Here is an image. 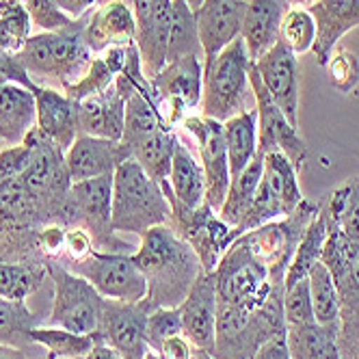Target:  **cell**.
<instances>
[{"mask_svg": "<svg viewBox=\"0 0 359 359\" xmlns=\"http://www.w3.org/2000/svg\"><path fill=\"white\" fill-rule=\"evenodd\" d=\"M3 83H13V85H20V87H27L29 91H35L39 87L29 76V72L24 69L18 55L0 50V85H3Z\"/></svg>", "mask_w": 359, "mask_h": 359, "instance_id": "cell-49", "label": "cell"}, {"mask_svg": "<svg viewBox=\"0 0 359 359\" xmlns=\"http://www.w3.org/2000/svg\"><path fill=\"white\" fill-rule=\"evenodd\" d=\"M191 359H215L208 351H203V348H195L193 351V357Z\"/></svg>", "mask_w": 359, "mask_h": 359, "instance_id": "cell-55", "label": "cell"}, {"mask_svg": "<svg viewBox=\"0 0 359 359\" xmlns=\"http://www.w3.org/2000/svg\"><path fill=\"white\" fill-rule=\"evenodd\" d=\"M182 126L195 139L199 151V163H201L203 180H206V203L215 212H219L225 201L229 182H232L223 123L203 115H191L184 117Z\"/></svg>", "mask_w": 359, "mask_h": 359, "instance_id": "cell-14", "label": "cell"}, {"mask_svg": "<svg viewBox=\"0 0 359 359\" xmlns=\"http://www.w3.org/2000/svg\"><path fill=\"white\" fill-rule=\"evenodd\" d=\"M0 141H3V139H0Z\"/></svg>", "mask_w": 359, "mask_h": 359, "instance_id": "cell-62", "label": "cell"}, {"mask_svg": "<svg viewBox=\"0 0 359 359\" xmlns=\"http://www.w3.org/2000/svg\"><path fill=\"white\" fill-rule=\"evenodd\" d=\"M85 22L87 13L69 29L41 31L29 37L18 57L35 85L43 87V81H55L65 89L87 72L95 55L85 41Z\"/></svg>", "mask_w": 359, "mask_h": 359, "instance_id": "cell-3", "label": "cell"}, {"mask_svg": "<svg viewBox=\"0 0 359 359\" xmlns=\"http://www.w3.org/2000/svg\"><path fill=\"white\" fill-rule=\"evenodd\" d=\"M249 359H290V351L286 344V333L284 336H275L266 344H262Z\"/></svg>", "mask_w": 359, "mask_h": 359, "instance_id": "cell-51", "label": "cell"}, {"mask_svg": "<svg viewBox=\"0 0 359 359\" xmlns=\"http://www.w3.org/2000/svg\"><path fill=\"white\" fill-rule=\"evenodd\" d=\"M135 260L145 275L147 294L141 305L147 312L177 307L203 273L193 247L171 225H156L141 236Z\"/></svg>", "mask_w": 359, "mask_h": 359, "instance_id": "cell-1", "label": "cell"}, {"mask_svg": "<svg viewBox=\"0 0 359 359\" xmlns=\"http://www.w3.org/2000/svg\"><path fill=\"white\" fill-rule=\"evenodd\" d=\"M262 171H264V156L262 154H255V158L238 175L232 177V182H229L225 201L217 215L232 229H236L243 223V219L247 217L251 203H253V197H255V191L260 187Z\"/></svg>", "mask_w": 359, "mask_h": 359, "instance_id": "cell-32", "label": "cell"}, {"mask_svg": "<svg viewBox=\"0 0 359 359\" xmlns=\"http://www.w3.org/2000/svg\"><path fill=\"white\" fill-rule=\"evenodd\" d=\"M253 67L260 74L269 95L281 109V113L288 117V121L294 128H299V95H301L299 76L301 72H299L297 55L279 39L258 61H253Z\"/></svg>", "mask_w": 359, "mask_h": 359, "instance_id": "cell-16", "label": "cell"}, {"mask_svg": "<svg viewBox=\"0 0 359 359\" xmlns=\"http://www.w3.org/2000/svg\"><path fill=\"white\" fill-rule=\"evenodd\" d=\"M180 143L175 130H158L130 147V158L141 165V169L156 182H165L171 171V161L175 145Z\"/></svg>", "mask_w": 359, "mask_h": 359, "instance_id": "cell-34", "label": "cell"}, {"mask_svg": "<svg viewBox=\"0 0 359 359\" xmlns=\"http://www.w3.org/2000/svg\"><path fill=\"white\" fill-rule=\"evenodd\" d=\"M37 316L24 301H9L0 297V346L29 351L35 342L31 331L37 327Z\"/></svg>", "mask_w": 359, "mask_h": 359, "instance_id": "cell-36", "label": "cell"}, {"mask_svg": "<svg viewBox=\"0 0 359 359\" xmlns=\"http://www.w3.org/2000/svg\"><path fill=\"white\" fill-rule=\"evenodd\" d=\"M290 7L288 0H245L241 37L251 61H258L279 41L281 22Z\"/></svg>", "mask_w": 359, "mask_h": 359, "instance_id": "cell-24", "label": "cell"}, {"mask_svg": "<svg viewBox=\"0 0 359 359\" xmlns=\"http://www.w3.org/2000/svg\"><path fill=\"white\" fill-rule=\"evenodd\" d=\"M175 336H184L182 316H180L177 307H158V310H151L147 314L145 338L149 351L158 353V348Z\"/></svg>", "mask_w": 359, "mask_h": 359, "instance_id": "cell-44", "label": "cell"}, {"mask_svg": "<svg viewBox=\"0 0 359 359\" xmlns=\"http://www.w3.org/2000/svg\"><path fill=\"white\" fill-rule=\"evenodd\" d=\"M249 85L255 100V111H258V154L266 156L269 151H284L297 171H301L307 158V145L299 135V128L288 121V117L269 95L253 63L249 67Z\"/></svg>", "mask_w": 359, "mask_h": 359, "instance_id": "cell-13", "label": "cell"}, {"mask_svg": "<svg viewBox=\"0 0 359 359\" xmlns=\"http://www.w3.org/2000/svg\"><path fill=\"white\" fill-rule=\"evenodd\" d=\"M193 351H195V346L189 342L187 336H175L158 348V355L163 359H191Z\"/></svg>", "mask_w": 359, "mask_h": 359, "instance_id": "cell-50", "label": "cell"}, {"mask_svg": "<svg viewBox=\"0 0 359 359\" xmlns=\"http://www.w3.org/2000/svg\"><path fill=\"white\" fill-rule=\"evenodd\" d=\"M53 3L72 20H79L85 13H89V9H93V5H97V0H53Z\"/></svg>", "mask_w": 359, "mask_h": 359, "instance_id": "cell-52", "label": "cell"}, {"mask_svg": "<svg viewBox=\"0 0 359 359\" xmlns=\"http://www.w3.org/2000/svg\"><path fill=\"white\" fill-rule=\"evenodd\" d=\"M128 158H130V149L121 141L81 135L65 151V167L72 184H76L91 177L113 175L115 169Z\"/></svg>", "mask_w": 359, "mask_h": 359, "instance_id": "cell-20", "label": "cell"}, {"mask_svg": "<svg viewBox=\"0 0 359 359\" xmlns=\"http://www.w3.org/2000/svg\"><path fill=\"white\" fill-rule=\"evenodd\" d=\"M251 59L243 37L234 39L203 67V91H201V115L217 121H227L247 111V97L253 95L249 85Z\"/></svg>", "mask_w": 359, "mask_h": 359, "instance_id": "cell-5", "label": "cell"}, {"mask_svg": "<svg viewBox=\"0 0 359 359\" xmlns=\"http://www.w3.org/2000/svg\"><path fill=\"white\" fill-rule=\"evenodd\" d=\"M37 126L35 93L13 83L0 85V139L20 145Z\"/></svg>", "mask_w": 359, "mask_h": 359, "instance_id": "cell-26", "label": "cell"}, {"mask_svg": "<svg viewBox=\"0 0 359 359\" xmlns=\"http://www.w3.org/2000/svg\"><path fill=\"white\" fill-rule=\"evenodd\" d=\"M46 275V264L0 262V297L9 301L29 299L41 286Z\"/></svg>", "mask_w": 359, "mask_h": 359, "instance_id": "cell-40", "label": "cell"}, {"mask_svg": "<svg viewBox=\"0 0 359 359\" xmlns=\"http://www.w3.org/2000/svg\"><path fill=\"white\" fill-rule=\"evenodd\" d=\"M284 333V288L275 290L260 307H243L217 299L215 342L208 353L215 359H249L262 344Z\"/></svg>", "mask_w": 359, "mask_h": 359, "instance_id": "cell-2", "label": "cell"}, {"mask_svg": "<svg viewBox=\"0 0 359 359\" xmlns=\"http://www.w3.org/2000/svg\"><path fill=\"white\" fill-rule=\"evenodd\" d=\"M184 336L195 348L210 351L217 327V284L212 273H201L187 299L177 305Z\"/></svg>", "mask_w": 359, "mask_h": 359, "instance_id": "cell-21", "label": "cell"}, {"mask_svg": "<svg viewBox=\"0 0 359 359\" xmlns=\"http://www.w3.org/2000/svg\"><path fill=\"white\" fill-rule=\"evenodd\" d=\"M284 320L286 327H299L316 323L314 307L310 299V286H307V277L297 281V284L284 288Z\"/></svg>", "mask_w": 359, "mask_h": 359, "instance_id": "cell-46", "label": "cell"}, {"mask_svg": "<svg viewBox=\"0 0 359 359\" xmlns=\"http://www.w3.org/2000/svg\"><path fill=\"white\" fill-rule=\"evenodd\" d=\"M33 139L31 135H27L20 145H11L7 149L0 151V184H7L11 180L20 177L24 171L29 169L31 161H33Z\"/></svg>", "mask_w": 359, "mask_h": 359, "instance_id": "cell-47", "label": "cell"}, {"mask_svg": "<svg viewBox=\"0 0 359 359\" xmlns=\"http://www.w3.org/2000/svg\"><path fill=\"white\" fill-rule=\"evenodd\" d=\"M137 39V20L133 7L123 0H104L87 13L85 41L93 55L115 46H128Z\"/></svg>", "mask_w": 359, "mask_h": 359, "instance_id": "cell-19", "label": "cell"}, {"mask_svg": "<svg viewBox=\"0 0 359 359\" xmlns=\"http://www.w3.org/2000/svg\"><path fill=\"white\" fill-rule=\"evenodd\" d=\"M133 7L137 20V48L143 74L151 81L167 65V46L171 27V0H137Z\"/></svg>", "mask_w": 359, "mask_h": 359, "instance_id": "cell-17", "label": "cell"}, {"mask_svg": "<svg viewBox=\"0 0 359 359\" xmlns=\"http://www.w3.org/2000/svg\"><path fill=\"white\" fill-rule=\"evenodd\" d=\"M113 208V175L91 177L85 182L72 184L65 206H63V225L85 227L95 251L107 253H133V245H128L117 236L111 225Z\"/></svg>", "mask_w": 359, "mask_h": 359, "instance_id": "cell-7", "label": "cell"}, {"mask_svg": "<svg viewBox=\"0 0 359 359\" xmlns=\"http://www.w3.org/2000/svg\"><path fill=\"white\" fill-rule=\"evenodd\" d=\"M161 187L171 206L169 225L175 229L177 236H182L193 247L203 273H212L221 260V255L227 251V247L238 238L236 232L225 221H221V217L208 203H201L199 208H187L173 197L167 180L161 182Z\"/></svg>", "mask_w": 359, "mask_h": 359, "instance_id": "cell-8", "label": "cell"}, {"mask_svg": "<svg viewBox=\"0 0 359 359\" xmlns=\"http://www.w3.org/2000/svg\"><path fill=\"white\" fill-rule=\"evenodd\" d=\"M318 215L327 229H340L344 236L359 241V175L333 189L318 203Z\"/></svg>", "mask_w": 359, "mask_h": 359, "instance_id": "cell-29", "label": "cell"}, {"mask_svg": "<svg viewBox=\"0 0 359 359\" xmlns=\"http://www.w3.org/2000/svg\"><path fill=\"white\" fill-rule=\"evenodd\" d=\"M5 229V219H3V208H0V232Z\"/></svg>", "mask_w": 359, "mask_h": 359, "instance_id": "cell-59", "label": "cell"}, {"mask_svg": "<svg viewBox=\"0 0 359 359\" xmlns=\"http://www.w3.org/2000/svg\"><path fill=\"white\" fill-rule=\"evenodd\" d=\"M316 22V41L312 53L318 65H327L338 41L359 27V0H318L316 5L305 7Z\"/></svg>", "mask_w": 359, "mask_h": 359, "instance_id": "cell-23", "label": "cell"}, {"mask_svg": "<svg viewBox=\"0 0 359 359\" xmlns=\"http://www.w3.org/2000/svg\"><path fill=\"white\" fill-rule=\"evenodd\" d=\"M31 340L46 348V359H83L97 342L93 336L61 327H35Z\"/></svg>", "mask_w": 359, "mask_h": 359, "instance_id": "cell-39", "label": "cell"}, {"mask_svg": "<svg viewBox=\"0 0 359 359\" xmlns=\"http://www.w3.org/2000/svg\"><path fill=\"white\" fill-rule=\"evenodd\" d=\"M338 351L342 359H359V290H338Z\"/></svg>", "mask_w": 359, "mask_h": 359, "instance_id": "cell-42", "label": "cell"}, {"mask_svg": "<svg viewBox=\"0 0 359 359\" xmlns=\"http://www.w3.org/2000/svg\"><path fill=\"white\" fill-rule=\"evenodd\" d=\"M33 20L22 0H0V50L18 55L31 37Z\"/></svg>", "mask_w": 359, "mask_h": 359, "instance_id": "cell-41", "label": "cell"}, {"mask_svg": "<svg viewBox=\"0 0 359 359\" xmlns=\"http://www.w3.org/2000/svg\"><path fill=\"white\" fill-rule=\"evenodd\" d=\"M0 359H27V357H24V351L0 346Z\"/></svg>", "mask_w": 359, "mask_h": 359, "instance_id": "cell-54", "label": "cell"}, {"mask_svg": "<svg viewBox=\"0 0 359 359\" xmlns=\"http://www.w3.org/2000/svg\"><path fill=\"white\" fill-rule=\"evenodd\" d=\"M327 223L325 219L316 212L314 219L307 225L305 234L301 236L299 241V247L292 255V262H290V269L286 273V281H284V288L297 284V281L305 279L310 275V271L320 262V255H323V249H325V241H327Z\"/></svg>", "mask_w": 359, "mask_h": 359, "instance_id": "cell-37", "label": "cell"}, {"mask_svg": "<svg viewBox=\"0 0 359 359\" xmlns=\"http://www.w3.org/2000/svg\"><path fill=\"white\" fill-rule=\"evenodd\" d=\"M167 184L173 197L187 208H199L201 203H206V180H203L201 163H197L182 141L175 145Z\"/></svg>", "mask_w": 359, "mask_h": 359, "instance_id": "cell-27", "label": "cell"}, {"mask_svg": "<svg viewBox=\"0 0 359 359\" xmlns=\"http://www.w3.org/2000/svg\"><path fill=\"white\" fill-rule=\"evenodd\" d=\"M33 93L37 102V130L67 151L81 137L79 102L72 100L65 91L50 87H37Z\"/></svg>", "mask_w": 359, "mask_h": 359, "instance_id": "cell-22", "label": "cell"}, {"mask_svg": "<svg viewBox=\"0 0 359 359\" xmlns=\"http://www.w3.org/2000/svg\"><path fill=\"white\" fill-rule=\"evenodd\" d=\"M158 115L169 130L184 121L187 111L201 104L203 91V59L197 55L169 61L158 76L149 81Z\"/></svg>", "mask_w": 359, "mask_h": 359, "instance_id": "cell-11", "label": "cell"}, {"mask_svg": "<svg viewBox=\"0 0 359 359\" xmlns=\"http://www.w3.org/2000/svg\"><path fill=\"white\" fill-rule=\"evenodd\" d=\"M171 223V206L163 187L137 161L128 158L113 173V229L143 236L147 229Z\"/></svg>", "mask_w": 359, "mask_h": 359, "instance_id": "cell-4", "label": "cell"}, {"mask_svg": "<svg viewBox=\"0 0 359 359\" xmlns=\"http://www.w3.org/2000/svg\"><path fill=\"white\" fill-rule=\"evenodd\" d=\"M48 277L55 284V301L50 323L55 327L93 336L100 325L104 297L89 281L59 262H46Z\"/></svg>", "mask_w": 359, "mask_h": 359, "instance_id": "cell-9", "label": "cell"}, {"mask_svg": "<svg viewBox=\"0 0 359 359\" xmlns=\"http://www.w3.org/2000/svg\"><path fill=\"white\" fill-rule=\"evenodd\" d=\"M187 3H189V5L193 7V11H195V9H197V7L201 5V0H187Z\"/></svg>", "mask_w": 359, "mask_h": 359, "instance_id": "cell-58", "label": "cell"}, {"mask_svg": "<svg viewBox=\"0 0 359 359\" xmlns=\"http://www.w3.org/2000/svg\"><path fill=\"white\" fill-rule=\"evenodd\" d=\"M97 3H104V0H97ZM123 3H128V5H133V3H137V0H123Z\"/></svg>", "mask_w": 359, "mask_h": 359, "instance_id": "cell-61", "label": "cell"}, {"mask_svg": "<svg viewBox=\"0 0 359 359\" xmlns=\"http://www.w3.org/2000/svg\"><path fill=\"white\" fill-rule=\"evenodd\" d=\"M212 275L217 284V299L243 307H260L275 290L284 288L273 284L269 271L238 241L227 247Z\"/></svg>", "mask_w": 359, "mask_h": 359, "instance_id": "cell-10", "label": "cell"}, {"mask_svg": "<svg viewBox=\"0 0 359 359\" xmlns=\"http://www.w3.org/2000/svg\"><path fill=\"white\" fill-rule=\"evenodd\" d=\"M147 310L141 303L104 299L97 331L93 338L119 353L121 359H145L149 344L145 338Z\"/></svg>", "mask_w": 359, "mask_h": 359, "instance_id": "cell-15", "label": "cell"}, {"mask_svg": "<svg viewBox=\"0 0 359 359\" xmlns=\"http://www.w3.org/2000/svg\"><path fill=\"white\" fill-rule=\"evenodd\" d=\"M329 85L340 93H353L359 85V59L346 48H336L327 61Z\"/></svg>", "mask_w": 359, "mask_h": 359, "instance_id": "cell-45", "label": "cell"}, {"mask_svg": "<svg viewBox=\"0 0 359 359\" xmlns=\"http://www.w3.org/2000/svg\"><path fill=\"white\" fill-rule=\"evenodd\" d=\"M128 46H130V43H128ZM128 46H115V48H109L107 53L95 55L93 61L89 63L87 72L74 85L65 87L63 91L76 102L107 91L126 67Z\"/></svg>", "mask_w": 359, "mask_h": 359, "instance_id": "cell-31", "label": "cell"}, {"mask_svg": "<svg viewBox=\"0 0 359 359\" xmlns=\"http://www.w3.org/2000/svg\"><path fill=\"white\" fill-rule=\"evenodd\" d=\"M69 271L85 277L102 297L111 301L141 303L147 294V281L135 253L93 251L85 260L72 264Z\"/></svg>", "mask_w": 359, "mask_h": 359, "instance_id": "cell-12", "label": "cell"}, {"mask_svg": "<svg viewBox=\"0 0 359 359\" xmlns=\"http://www.w3.org/2000/svg\"><path fill=\"white\" fill-rule=\"evenodd\" d=\"M197 55L203 59L197 20L193 7L187 0H171V27H169V46H167V63L180 57Z\"/></svg>", "mask_w": 359, "mask_h": 359, "instance_id": "cell-35", "label": "cell"}, {"mask_svg": "<svg viewBox=\"0 0 359 359\" xmlns=\"http://www.w3.org/2000/svg\"><path fill=\"white\" fill-rule=\"evenodd\" d=\"M316 3H318V0H301V7H312Z\"/></svg>", "mask_w": 359, "mask_h": 359, "instance_id": "cell-56", "label": "cell"}, {"mask_svg": "<svg viewBox=\"0 0 359 359\" xmlns=\"http://www.w3.org/2000/svg\"><path fill=\"white\" fill-rule=\"evenodd\" d=\"M279 39L284 41L297 57L307 53V50H312L316 41V22L312 13L305 7H290L288 13L284 15V22H281Z\"/></svg>", "mask_w": 359, "mask_h": 359, "instance_id": "cell-43", "label": "cell"}, {"mask_svg": "<svg viewBox=\"0 0 359 359\" xmlns=\"http://www.w3.org/2000/svg\"><path fill=\"white\" fill-rule=\"evenodd\" d=\"M307 286H310V299H312L316 323L338 331V325H340V294H338L336 281H333L329 269L323 262H318L310 271V275H307Z\"/></svg>", "mask_w": 359, "mask_h": 359, "instance_id": "cell-38", "label": "cell"}, {"mask_svg": "<svg viewBox=\"0 0 359 359\" xmlns=\"http://www.w3.org/2000/svg\"><path fill=\"white\" fill-rule=\"evenodd\" d=\"M316 212H318V203L303 199L299 203V208L288 217L275 219L255 229H249V232L241 234L236 241L243 243L251 251L253 258L269 271L275 286H284L286 273L290 269L299 241Z\"/></svg>", "mask_w": 359, "mask_h": 359, "instance_id": "cell-6", "label": "cell"}, {"mask_svg": "<svg viewBox=\"0 0 359 359\" xmlns=\"http://www.w3.org/2000/svg\"><path fill=\"white\" fill-rule=\"evenodd\" d=\"M288 3H290L292 7H301V0H288Z\"/></svg>", "mask_w": 359, "mask_h": 359, "instance_id": "cell-60", "label": "cell"}, {"mask_svg": "<svg viewBox=\"0 0 359 359\" xmlns=\"http://www.w3.org/2000/svg\"><path fill=\"white\" fill-rule=\"evenodd\" d=\"M22 3L27 7L33 24H37L41 31H63L76 22L67 18L53 0H22Z\"/></svg>", "mask_w": 359, "mask_h": 359, "instance_id": "cell-48", "label": "cell"}, {"mask_svg": "<svg viewBox=\"0 0 359 359\" xmlns=\"http://www.w3.org/2000/svg\"><path fill=\"white\" fill-rule=\"evenodd\" d=\"M297 167L290 163V158L284 151H269L264 156V171L260 184L266 189V193L279 203V208L288 217L299 208V203L305 199L299 187Z\"/></svg>", "mask_w": 359, "mask_h": 359, "instance_id": "cell-28", "label": "cell"}, {"mask_svg": "<svg viewBox=\"0 0 359 359\" xmlns=\"http://www.w3.org/2000/svg\"><path fill=\"white\" fill-rule=\"evenodd\" d=\"M79 126L81 135L121 141L126 126V97L115 83L97 95L79 102Z\"/></svg>", "mask_w": 359, "mask_h": 359, "instance_id": "cell-25", "label": "cell"}, {"mask_svg": "<svg viewBox=\"0 0 359 359\" xmlns=\"http://www.w3.org/2000/svg\"><path fill=\"white\" fill-rule=\"evenodd\" d=\"M83 359H121L117 351H113L111 346L102 344V342H95V346L83 357Z\"/></svg>", "mask_w": 359, "mask_h": 359, "instance_id": "cell-53", "label": "cell"}, {"mask_svg": "<svg viewBox=\"0 0 359 359\" xmlns=\"http://www.w3.org/2000/svg\"><path fill=\"white\" fill-rule=\"evenodd\" d=\"M229 173L238 175L258 154V111L247 109L223 121Z\"/></svg>", "mask_w": 359, "mask_h": 359, "instance_id": "cell-30", "label": "cell"}, {"mask_svg": "<svg viewBox=\"0 0 359 359\" xmlns=\"http://www.w3.org/2000/svg\"><path fill=\"white\" fill-rule=\"evenodd\" d=\"M245 0H201L195 9L197 33L203 53V67L215 57L241 37Z\"/></svg>", "mask_w": 359, "mask_h": 359, "instance_id": "cell-18", "label": "cell"}, {"mask_svg": "<svg viewBox=\"0 0 359 359\" xmlns=\"http://www.w3.org/2000/svg\"><path fill=\"white\" fill-rule=\"evenodd\" d=\"M290 359H342L338 351V331L320 323L286 327Z\"/></svg>", "mask_w": 359, "mask_h": 359, "instance_id": "cell-33", "label": "cell"}, {"mask_svg": "<svg viewBox=\"0 0 359 359\" xmlns=\"http://www.w3.org/2000/svg\"><path fill=\"white\" fill-rule=\"evenodd\" d=\"M145 359H163V357H161L158 353H154V351H149V353L145 355Z\"/></svg>", "mask_w": 359, "mask_h": 359, "instance_id": "cell-57", "label": "cell"}]
</instances>
